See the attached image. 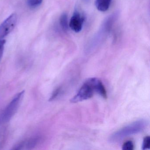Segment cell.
<instances>
[{
  "mask_svg": "<svg viewBox=\"0 0 150 150\" xmlns=\"http://www.w3.org/2000/svg\"><path fill=\"white\" fill-rule=\"evenodd\" d=\"M148 125V122L144 119L133 122L113 133L110 137V141L116 143L127 137L140 133L146 128Z\"/></svg>",
  "mask_w": 150,
  "mask_h": 150,
  "instance_id": "6da1fadb",
  "label": "cell"
},
{
  "mask_svg": "<svg viewBox=\"0 0 150 150\" xmlns=\"http://www.w3.org/2000/svg\"><path fill=\"white\" fill-rule=\"evenodd\" d=\"M24 91L17 93L7 106L2 115V120L3 122H8L14 115L18 109L22 99L24 95Z\"/></svg>",
  "mask_w": 150,
  "mask_h": 150,
  "instance_id": "7a4b0ae2",
  "label": "cell"
},
{
  "mask_svg": "<svg viewBox=\"0 0 150 150\" xmlns=\"http://www.w3.org/2000/svg\"><path fill=\"white\" fill-rule=\"evenodd\" d=\"M93 93L94 91L92 87L85 82L70 101L72 103H76L88 100L93 97Z\"/></svg>",
  "mask_w": 150,
  "mask_h": 150,
  "instance_id": "3957f363",
  "label": "cell"
},
{
  "mask_svg": "<svg viewBox=\"0 0 150 150\" xmlns=\"http://www.w3.org/2000/svg\"><path fill=\"white\" fill-rule=\"evenodd\" d=\"M17 21L16 14H12L0 25V40L12 32L16 25Z\"/></svg>",
  "mask_w": 150,
  "mask_h": 150,
  "instance_id": "277c9868",
  "label": "cell"
},
{
  "mask_svg": "<svg viewBox=\"0 0 150 150\" xmlns=\"http://www.w3.org/2000/svg\"><path fill=\"white\" fill-rule=\"evenodd\" d=\"M86 82L92 87L94 92H96L104 99L107 98V92L101 81L97 78H92L88 79Z\"/></svg>",
  "mask_w": 150,
  "mask_h": 150,
  "instance_id": "5b68a950",
  "label": "cell"
},
{
  "mask_svg": "<svg viewBox=\"0 0 150 150\" xmlns=\"http://www.w3.org/2000/svg\"><path fill=\"white\" fill-rule=\"evenodd\" d=\"M85 21L84 16H81L78 11H75L71 18L69 23V27L76 33L81 31Z\"/></svg>",
  "mask_w": 150,
  "mask_h": 150,
  "instance_id": "8992f818",
  "label": "cell"
},
{
  "mask_svg": "<svg viewBox=\"0 0 150 150\" xmlns=\"http://www.w3.org/2000/svg\"><path fill=\"white\" fill-rule=\"evenodd\" d=\"M111 0H96L95 6L96 8L100 12H105L109 8Z\"/></svg>",
  "mask_w": 150,
  "mask_h": 150,
  "instance_id": "52a82bcc",
  "label": "cell"
},
{
  "mask_svg": "<svg viewBox=\"0 0 150 150\" xmlns=\"http://www.w3.org/2000/svg\"><path fill=\"white\" fill-rule=\"evenodd\" d=\"M38 139H33L23 141L21 143H20L19 145L16 146V148H14L16 150H21V149H28L32 148L34 147L37 143Z\"/></svg>",
  "mask_w": 150,
  "mask_h": 150,
  "instance_id": "ba28073f",
  "label": "cell"
},
{
  "mask_svg": "<svg viewBox=\"0 0 150 150\" xmlns=\"http://www.w3.org/2000/svg\"><path fill=\"white\" fill-rule=\"evenodd\" d=\"M60 26L64 32H67L69 29L68 16L67 14L64 13L60 16L59 19Z\"/></svg>",
  "mask_w": 150,
  "mask_h": 150,
  "instance_id": "9c48e42d",
  "label": "cell"
},
{
  "mask_svg": "<svg viewBox=\"0 0 150 150\" xmlns=\"http://www.w3.org/2000/svg\"><path fill=\"white\" fill-rule=\"evenodd\" d=\"M42 2V0H28V6L32 8L37 7Z\"/></svg>",
  "mask_w": 150,
  "mask_h": 150,
  "instance_id": "30bf717a",
  "label": "cell"
},
{
  "mask_svg": "<svg viewBox=\"0 0 150 150\" xmlns=\"http://www.w3.org/2000/svg\"><path fill=\"white\" fill-rule=\"evenodd\" d=\"M150 138L149 136L146 137L143 140V144L142 146V150H146L150 148Z\"/></svg>",
  "mask_w": 150,
  "mask_h": 150,
  "instance_id": "8fae6325",
  "label": "cell"
},
{
  "mask_svg": "<svg viewBox=\"0 0 150 150\" xmlns=\"http://www.w3.org/2000/svg\"><path fill=\"white\" fill-rule=\"evenodd\" d=\"M134 147L133 142L132 141H128L123 144L122 149L123 150H133Z\"/></svg>",
  "mask_w": 150,
  "mask_h": 150,
  "instance_id": "7c38bea8",
  "label": "cell"
},
{
  "mask_svg": "<svg viewBox=\"0 0 150 150\" xmlns=\"http://www.w3.org/2000/svg\"><path fill=\"white\" fill-rule=\"evenodd\" d=\"M6 43L5 40H0V61L1 60L4 52V46Z\"/></svg>",
  "mask_w": 150,
  "mask_h": 150,
  "instance_id": "4fadbf2b",
  "label": "cell"
},
{
  "mask_svg": "<svg viewBox=\"0 0 150 150\" xmlns=\"http://www.w3.org/2000/svg\"><path fill=\"white\" fill-rule=\"evenodd\" d=\"M60 91H61V88H58L56 89V90L54 91L53 93L52 94V95L51 96L50 100H53L55 98H57L59 94V93H60Z\"/></svg>",
  "mask_w": 150,
  "mask_h": 150,
  "instance_id": "5bb4252c",
  "label": "cell"
}]
</instances>
